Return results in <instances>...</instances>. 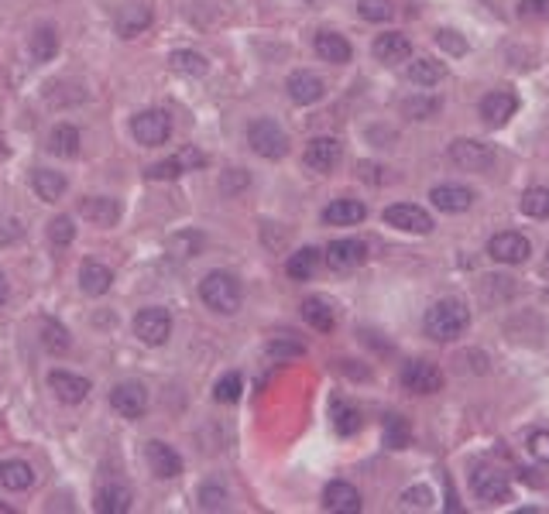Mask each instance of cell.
<instances>
[{"label": "cell", "instance_id": "cell-29", "mask_svg": "<svg viewBox=\"0 0 549 514\" xmlns=\"http://www.w3.org/2000/svg\"><path fill=\"white\" fill-rule=\"evenodd\" d=\"M319 261H323V254H319V250H316V247H302V250H296V254L289 257L285 271H289V278H292V281H309L316 275Z\"/></svg>", "mask_w": 549, "mask_h": 514}, {"label": "cell", "instance_id": "cell-26", "mask_svg": "<svg viewBox=\"0 0 549 514\" xmlns=\"http://www.w3.org/2000/svg\"><path fill=\"white\" fill-rule=\"evenodd\" d=\"M32 186H34V192H38V199H45V203H59V199L65 196V189H69V182H65L63 171L34 169Z\"/></svg>", "mask_w": 549, "mask_h": 514}, {"label": "cell", "instance_id": "cell-50", "mask_svg": "<svg viewBox=\"0 0 549 514\" xmlns=\"http://www.w3.org/2000/svg\"><path fill=\"white\" fill-rule=\"evenodd\" d=\"M220 186H223V192L244 189V186H248V171H244V169H234L230 175H223V182H220Z\"/></svg>", "mask_w": 549, "mask_h": 514}, {"label": "cell", "instance_id": "cell-6", "mask_svg": "<svg viewBox=\"0 0 549 514\" xmlns=\"http://www.w3.org/2000/svg\"><path fill=\"white\" fill-rule=\"evenodd\" d=\"M446 155H450V161H454L460 171H485L491 169V161H495V148H491V144H481V141L460 138L446 148Z\"/></svg>", "mask_w": 549, "mask_h": 514}, {"label": "cell", "instance_id": "cell-2", "mask_svg": "<svg viewBox=\"0 0 549 514\" xmlns=\"http://www.w3.org/2000/svg\"><path fill=\"white\" fill-rule=\"evenodd\" d=\"M200 298L206 302V309L220 312V315H230V312L240 309V281L227 271H210L203 281H200Z\"/></svg>", "mask_w": 549, "mask_h": 514}, {"label": "cell", "instance_id": "cell-54", "mask_svg": "<svg viewBox=\"0 0 549 514\" xmlns=\"http://www.w3.org/2000/svg\"><path fill=\"white\" fill-rule=\"evenodd\" d=\"M0 511H7V504H0Z\"/></svg>", "mask_w": 549, "mask_h": 514}, {"label": "cell", "instance_id": "cell-43", "mask_svg": "<svg viewBox=\"0 0 549 514\" xmlns=\"http://www.w3.org/2000/svg\"><path fill=\"white\" fill-rule=\"evenodd\" d=\"M200 508L203 511H223L227 508V490L220 483H203L200 487Z\"/></svg>", "mask_w": 549, "mask_h": 514}, {"label": "cell", "instance_id": "cell-14", "mask_svg": "<svg viewBox=\"0 0 549 514\" xmlns=\"http://www.w3.org/2000/svg\"><path fill=\"white\" fill-rule=\"evenodd\" d=\"M144 456H148V467H152V473H155L158 480H172V477L182 473V456L172 446H165L162 439H152L144 446Z\"/></svg>", "mask_w": 549, "mask_h": 514}, {"label": "cell", "instance_id": "cell-53", "mask_svg": "<svg viewBox=\"0 0 549 514\" xmlns=\"http://www.w3.org/2000/svg\"><path fill=\"white\" fill-rule=\"evenodd\" d=\"M7 155V144H4V141H0V158Z\"/></svg>", "mask_w": 549, "mask_h": 514}, {"label": "cell", "instance_id": "cell-23", "mask_svg": "<svg viewBox=\"0 0 549 514\" xmlns=\"http://www.w3.org/2000/svg\"><path fill=\"white\" fill-rule=\"evenodd\" d=\"M313 45H316V55H319L323 63H333V65L350 63V55H354L350 42H347L344 34H337V32H319Z\"/></svg>", "mask_w": 549, "mask_h": 514}, {"label": "cell", "instance_id": "cell-8", "mask_svg": "<svg viewBox=\"0 0 549 514\" xmlns=\"http://www.w3.org/2000/svg\"><path fill=\"white\" fill-rule=\"evenodd\" d=\"M471 490H474V498H477V500L502 504V500H508V494H512V483H508V477H505V473H498V470L477 467L471 473Z\"/></svg>", "mask_w": 549, "mask_h": 514}, {"label": "cell", "instance_id": "cell-32", "mask_svg": "<svg viewBox=\"0 0 549 514\" xmlns=\"http://www.w3.org/2000/svg\"><path fill=\"white\" fill-rule=\"evenodd\" d=\"M28 48H32L34 63H52L55 52H59V34H55V28H34Z\"/></svg>", "mask_w": 549, "mask_h": 514}, {"label": "cell", "instance_id": "cell-11", "mask_svg": "<svg viewBox=\"0 0 549 514\" xmlns=\"http://www.w3.org/2000/svg\"><path fill=\"white\" fill-rule=\"evenodd\" d=\"M487 254L498 261V265H522L529 254H533V244L522 234L508 230V234H495L491 244H487Z\"/></svg>", "mask_w": 549, "mask_h": 514}, {"label": "cell", "instance_id": "cell-25", "mask_svg": "<svg viewBox=\"0 0 549 514\" xmlns=\"http://www.w3.org/2000/svg\"><path fill=\"white\" fill-rule=\"evenodd\" d=\"M96 511L127 514L131 511V487H127V483H103V487L96 490Z\"/></svg>", "mask_w": 549, "mask_h": 514}, {"label": "cell", "instance_id": "cell-28", "mask_svg": "<svg viewBox=\"0 0 549 514\" xmlns=\"http://www.w3.org/2000/svg\"><path fill=\"white\" fill-rule=\"evenodd\" d=\"M34 483V470L25 460H4L0 463V487L7 490H28Z\"/></svg>", "mask_w": 549, "mask_h": 514}, {"label": "cell", "instance_id": "cell-48", "mask_svg": "<svg viewBox=\"0 0 549 514\" xmlns=\"http://www.w3.org/2000/svg\"><path fill=\"white\" fill-rule=\"evenodd\" d=\"M518 17H525V21H549V0H522L518 4Z\"/></svg>", "mask_w": 549, "mask_h": 514}, {"label": "cell", "instance_id": "cell-17", "mask_svg": "<svg viewBox=\"0 0 549 514\" xmlns=\"http://www.w3.org/2000/svg\"><path fill=\"white\" fill-rule=\"evenodd\" d=\"M152 24V7L148 4H142V0H131V4H124L121 11H117V17H113V28H117V34L121 38H138V34L144 32Z\"/></svg>", "mask_w": 549, "mask_h": 514}, {"label": "cell", "instance_id": "cell-9", "mask_svg": "<svg viewBox=\"0 0 549 514\" xmlns=\"http://www.w3.org/2000/svg\"><path fill=\"white\" fill-rule=\"evenodd\" d=\"M340 158H344V148H340V141L337 138H313L306 144V151H302V161H306V169L309 171H319V175H327L340 165Z\"/></svg>", "mask_w": 549, "mask_h": 514}, {"label": "cell", "instance_id": "cell-22", "mask_svg": "<svg viewBox=\"0 0 549 514\" xmlns=\"http://www.w3.org/2000/svg\"><path fill=\"white\" fill-rule=\"evenodd\" d=\"M79 217L90 219L93 227H113L121 219V203L110 199V196H93V199H83L79 203Z\"/></svg>", "mask_w": 549, "mask_h": 514}, {"label": "cell", "instance_id": "cell-4", "mask_svg": "<svg viewBox=\"0 0 549 514\" xmlns=\"http://www.w3.org/2000/svg\"><path fill=\"white\" fill-rule=\"evenodd\" d=\"M398 377H402V388L412 391V394H436V391H443V381H446L443 371L429 360H406Z\"/></svg>", "mask_w": 549, "mask_h": 514}, {"label": "cell", "instance_id": "cell-18", "mask_svg": "<svg viewBox=\"0 0 549 514\" xmlns=\"http://www.w3.org/2000/svg\"><path fill=\"white\" fill-rule=\"evenodd\" d=\"M429 203L436 206L439 213H467L474 206V192L467 186L446 182V186H436L429 192Z\"/></svg>", "mask_w": 549, "mask_h": 514}, {"label": "cell", "instance_id": "cell-5", "mask_svg": "<svg viewBox=\"0 0 549 514\" xmlns=\"http://www.w3.org/2000/svg\"><path fill=\"white\" fill-rule=\"evenodd\" d=\"M131 134L138 144L144 148H155V144H165L169 134H172V117L165 110H144L131 121Z\"/></svg>", "mask_w": 549, "mask_h": 514}, {"label": "cell", "instance_id": "cell-27", "mask_svg": "<svg viewBox=\"0 0 549 514\" xmlns=\"http://www.w3.org/2000/svg\"><path fill=\"white\" fill-rule=\"evenodd\" d=\"M368 217V209H364L358 199H333V203L323 209V219H327L329 227H354V223H361Z\"/></svg>", "mask_w": 549, "mask_h": 514}, {"label": "cell", "instance_id": "cell-16", "mask_svg": "<svg viewBox=\"0 0 549 514\" xmlns=\"http://www.w3.org/2000/svg\"><path fill=\"white\" fill-rule=\"evenodd\" d=\"M48 388L55 391V398H59L63 405H79V402H86V394H90V381L79 374H69V371H52V374H48Z\"/></svg>", "mask_w": 549, "mask_h": 514}, {"label": "cell", "instance_id": "cell-15", "mask_svg": "<svg viewBox=\"0 0 549 514\" xmlns=\"http://www.w3.org/2000/svg\"><path fill=\"white\" fill-rule=\"evenodd\" d=\"M285 90H289V96H292V103H299V107H309V103H319V100H323V93H327V86H323V79L316 76V73H306V69H299V73H292V76H289V82H285Z\"/></svg>", "mask_w": 549, "mask_h": 514}, {"label": "cell", "instance_id": "cell-19", "mask_svg": "<svg viewBox=\"0 0 549 514\" xmlns=\"http://www.w3.org/2000/svg\"><path fill=\"white\" fill-rule=\"evenodd\" d=\"M481 121L491 127H502L508 124V117L518 110V96L508 93V90H495V93H487L485 100H481Z\"/></svg>", "mask_w": 549, "mask_h": 514}, {"label": "cell", "instance_id": "cell-10", "mask_svg": "<svg viewBox=\"0 0 549 514\" xmlns=\"http://www.w3.org/2000/svg\"><path fill=\"white\" fill-rule=\"evenodd\" d=\"M364 257H368V244L358 240V237L333 240V244L323 250V261H327L333 271H354L358 265H364Z\"/></svg>", "mask_w": 549, "mask_h": 514}, {"label": "cell", "instance_id": "cell-30", "mask_svg": "<svg viewBox=\"0 0 549 514\" xmlns=\"http://www.w3.org/2000/svg\"><path fill=\"white\" fill-rule=\"evenodd\" d=\"M446 79V65L443 63H433V59H416V63L408 65V82H416V86H423V90H433L436 82Z\"/></svg>", "mask_w": 549, "mask_h": 514}, {"label": "cell", "instance_id": "cell-47", "mask_svg": "<svg viewBox=\"0 0 549 514\" xmlns=\"http://www.w3.org/2000/svg\"><path fill=\"white\" fill-rule=\"evenodd\" d=\"M306 346L296 340H271L268 343V357L271 360H289V357H302Z\"/></svg>", "mask_w": 549, "mask_h": 514}, {"label": "cell", "instance_id": "cell-38", "mask_svg": "<svg viewBox=\"0 0 549 514\" xmlns=\"http://www.w3.org/2000/svg\"><path fill=\"white\" fill-rule=\"evenodd\" d=\"M358 15L371 24H381V21H392L395 17V4L392 0H358Z\"/></svg>", "mask_w": 549, "mask_h": 514}, {"label": "cell", "instance_id": "cell-12", "mask_svg": "<svg viewBox=\"0 0 549 514\" xmlns=\"http://www.w3.org/2000/svg\"><path fill=\"white\" fill-rule=\"evenodd\" d=\"M385 223L395 227V230H406V234H429L433 230V219L426 209L412 203H395L385 209Z\"/></svg>", "mask_w": 549, "mask_h": 514}, {"label": "cell", "instance_id": "cell-39", "mask_svg": "<svg viewBox=\"0 0 549 514\" xmlns=\"http://www.w3.org/2000/svg\"><path fill=\"white\" fill-rule=\"evenodd\" d=\"M240 391H244V381H240V374H237V371H230V374H223L217 381L213 398H217L220 405H234L237 398H240Z\"/></svg>", "mask_w": 549, "mask_h": 514}, {"label": "cell", "instance_id": "cell-1", "mask_svg": "<svg viewBox=\"0 0 549 514\" xmlns=\"http://www.w3.org/2000/svg\"><path fill=\"white\" fill-rule=\"evenodd\" d=\"M423 326H426V336H429V340L450 343L471 326V312H467L464 302H456V298H439L436 305L426 312Z\"/></svg>", "mask_w": 549, "mask_h": 514}, {"label": "cell", "instance_id": "cell-20", "mask_svg": "<svg viewBox=\"0 0 549 514\" xmlns=\"http://www.w3.org/2000/svg\"><path fill=\"white\" fill-rule=\"evenodd\" d=\"M323 508L337 514H358L361 511V494H358L354 483L333 480L327 483V490H323Z\"/></svg>", "mask_w": 549, "mask_h": 514}, {"label": "cell", "instance_id": "cell-7", "mask_svg": "<svg viewBox=\"0 0 549 514\" xmlns=\"http://www.w3.org/2000/svg\"><path fill=\"white\" fill-rule=\"evenodd\" d=\"M169 333H172V319H169V312L152 305V309H142L134 315V336L148 346H162V343L169 340Z\"/></svg>", "mask_w": 549, "mask_h": 514}, {"label": "cell", "instance_id": "cell-52", "mask_svg": "<svg viewBox=\"0 0 549 514\" xmlns=\"http://www.w3.org/2000/svg\"><path fill=\"white\" fill-rule=\"evenodd\" d=\"M4 302H7V275L0 271V305H4Z\"/></svg>", "mask_w": 549, "mask_h": 514}, {"label": "cell", "instance_id": "cell-37", "mask_svg": "<svg viewBox=\"0 0 549 514\" xmlns=\"http://www.w3.org/2000/svg\"><path fill=\"white\" fill-rule=\"evenodd\" d=\"M42 343H45L48 354L63 357L65 350H69V333H65V326H59L55 319H45V323H42Z\"/></svg>", "mask_w": 549, "mask_h": 514}, {"label": "cell", "instance_id": "cell-21", "mask_svg": "<svg viewBox=\"0 0 549 514\" xmlns=\"http://www.w3.org/2000/svg\"><path fill=\"white\" fill-rule=\"evenodd\" d=\"M371 52H375L377 63L398 65V63H408V59H412V42H408L402 32H388V34H377Z\"/></svg>", "mask_w": 549, "mask_h": 514}, {"label": "cell", "instance_id": "cell-40", "mask_svg": "<svg viewBox=\"0 0 549 514\" xmlns=\"http://www.w3.org/2000/svg\"><path fill=\"white\" fill-rule=\"evenodd\" d=\"M408 439H412V429H408L406 419L385 422V446H388V450H406Z\"/></svg>", "mask_w": 549, "mask_h": 514}, {"label": "cell", "instance_id": "cell-31", "mask_svg": "<svg viewBox=\"0 0 549 514\" xmlns=\"http://www.w3.org/2000/svg\"><path fill=\"white\" fill-rule=\"evenodd\" d=\"M302 319H306L313 329H319V333H329L333 323H337L327 298H306V302H302Z\"/></svg>", "mask_w": 549, "mask_h": 514}, {"label": "cell", "instance_id": "cell-44", "mask_svg": "<svg viewBox=\"0 0 549 514\" xmlns=\"http://www.w3.org/2000/svg\"><path fill=\"white\" fill-rule=\"evenodd\" d=\"M433 500H436V494H433L426 483H416V487H408L406 494H402V504H406V508H419V511L433 508Z\"/></svg>", "mask_w": 549, "mask_h": 514}, {"label": "cell", "instance_id": "cell-24", "mask_svg": "<svg viewBox=\"0 0 549 514\" xmlns=\"http://www.w3.org/2000/svg\"><path fill=\"white\" fill-rule=\"evenodd\" d=\"M110 285H113V275H110L107 265L83 261V267H79V288H83L86 296H107Z\"/></svg>", "mask_w": 549, "mask_h": 514}, {"label": "cell", "instance_id": "cell-41", "mask_svg": "<svg viewBox=\"0 0 549 514\" xmlns=\"http://www.w3.org/2000/svg\"><path fill=\"white\" fill-rule=\"evenodd\" d=\"M73 237H76V227H73V219L69 217H55L48 223V240H52L55 247H69Z\"/></svg>", "mask_w": 549, "mask_h": 514}, {"label": "cell", "instance_id": "cell-45", "mask_svg": "<svg viewBox=\"0 0 549 514\" xmlns=\"http://www.w3.org/2000/svg\"><path fill=\"white\" fill-rule=\"evenodd\" d=\"M436 45L443 48L446 55H467V38H464V34H456V32H450V28H439Z\"/></svg>", "mask_w": 549, "mask_h": 514}, {"label": "cell", "instance_id": "cell-33", "mask_svg": "<svg viewBox=\"0 0 549 514\" xmlns=\"http://www.w3.org/2000/svg\"><path fill=\"white\" fill-rule=\"evenodd\" d=\"M48 151L52 155L73 158L79 151V131L73 124H59L52 134H48Z\"/></svg>", "mask_w": 549, "mask_h": 514}, {"label": "cell", "instance_id": "cell-51", "mask_svg": "<svg viewBox=\"0 0 549 514\" xmlns=\"http://www.w3.org/2000/svg\"><path fill=\"white\" fill-rule=\"evenodd\" d=\"M522 480H525V483H533V487H539V483H543V477H535L533 470H522Z\"/></svg>", "mask_w": 549, "mask_h": 514}, {"label": "cell", "instance_id": "cell-3", "mask_svg": "<svg viewBox=\"0 0 549 514\" xmlns=\"http://www.w3.org/2000/svg\"><path fill=\"white\" fill-rule=\"evenodd\" d=\"M248 144L254 148V155L261 158H285V151H289V138H285V131L271 117H261V121H254L251 127H248Z\"/></svg>", "mask_w": 549, "mask_h": 514}, {"label": "cell", "instance_id": "cell-13", "mask_svg": "<svg viewBox=\"0 0 549 514\" xmlns=\"http://www.w3.org/2000/svg\"><path fill=\"white\" fill-rule=\"evenodd\" d=\"M110 405L117 408V415H124V419H142L144 408H148V391L138 381H124V384L110 391Z\"/></svg>", "mask_w": 549, "mask_h": 514}, {"label": "cell", "instance_id": "cell-49", "mask_svg": "<svg viewBox=\"0 0 549 514\" xmlns=\"http://www.w3.org/2000/svg\"><path fill=\"white\" fill-rule=\"evenodd\" d=\"M529 452H533L539 463L549 467V432H533V436H529Z\"/></svg>", "mask_w": 549, "mask_h": 514}, {"label": "cell", "instance_id": "cell-46", "mask_svg": "<svg viewBox=\"0 0 549 514\" xmlns=\"http://www.w3.org/2000/svg\"><path fill=\"white\" fill-rule=\"evenodd\" d=\"M439 110V100H429V96H419V100H406L402 103V113L412 117V121H426L429 113H436Z\"/></svg>", "mask_w": 549, "mask_h": 514}, {"label": "cell", "instance_id": "cell-36", "mask_svg": "<svg viewBox=\"0 0 549 514\" xmlns=\"http://www.w3.org/2000/svg\"><path fill=\"white\" fill-rule=\"evenodd\" d=\"M522 213L533 219H549V189H543V186L525 189V196H522Z\"/></svg>", "mask_w": 549, "mask_h": 514}, {"label": "cell", "instance_id": "cell-42", "mask_svg": "<svg viewBox=\"0 0 549 514\" xmlns=\"http://www.w3.org/2000/svg\"><path fill=\"white\" fill-rule=\"evenodd\" d=\"M186 171V165H182V158H165V161H158V165H152V169L144 171L148 179H155V182H169V179H179Z\"/></svg>", "mask_w": 549, "mask_h": 514}, {"label": "cell", "instance_id": "cell-35", "mask_svg": "<svg viewBox=\"0 0 549 514\" xmlns=\"http://www.w3.org/2000/svg\"><path fill=\"white\" fill-rule=\"evenodd\" d=\"M333 425H337V432H340V436H358V432H361V412H358V408L354 405H340V402H337V405H333Z\"/></svg>", "mask_w": 549, "mask_h": 514}, {"label": "cell", "instance_id": "cell-34", "mask_svg": "<svg viewBox=\"0 0 549 514\" xmlns=\"http://www.w3.org/2000/svg\"><path fill=\"white\" fill-rule=\"evenodd\" d=\"M169 63H172V69L175 73H182V76H206V69H210L203 55H200V52H189V48L172 52Z\"/></svg>", "mask_w": 549, "mask_h": 514}]
</instances>
